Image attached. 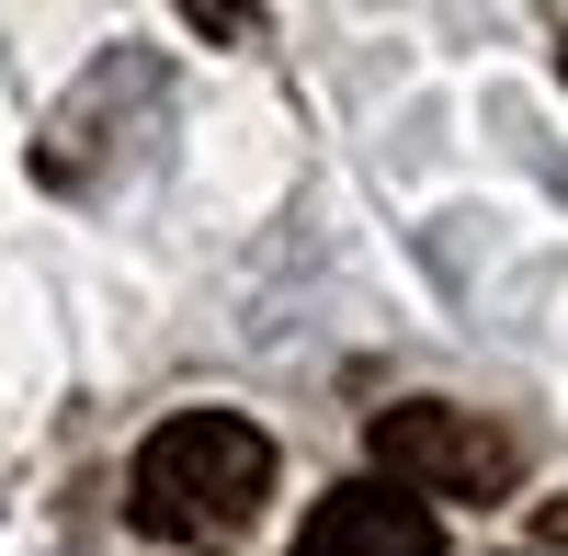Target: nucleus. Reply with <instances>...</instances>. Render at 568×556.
<instances>
[{
    "instance_id": "obj_1",
    "label": "nucleus",
    "mask_w": 568,
    "mask_h": 556,
    "mask_svg": "<svg viewBox=\"0 0 568 556\" xmlns=\"http://www.w3.org/2000/svg\"><path fill=\"white\" fill-rule=\"evenodd\" d=\"M262 500H273V443L240 421V409H182V421H160L136 443V477H125L136 534L194 545V556L240 545L262 523Z\"/></svg>"
},
{
    "instance_id": "obj_2",
    "label": "nucleus",
    "mask_w": 568,
    "mask_h": 556,
    "mask_svg": "<svg viewBox=\"0 0 568 556\" xmlns=\"http://www.w3.org/2000/svg\"><path fill=\"white\" fill-rule=\"evenodd\" d=\"M375 477L398 500H455V512H478V500H511L524 488V443H511L489 409H444V398H409V409H375Z\"/></svg>"
},
{
    "instance_id": "obj_3",
    "label": "nucleus",
    "mask_w": 568,
    "mask_h": 556,
    "mask_svg": "<svg viewBox=\"0 0 568 556\" xmlns=\"http://www.w3.org/2000/svg\"><path fill=\"white\" fill-rule=\"evenodd\" d=\"M296 556H444V523L420 512V500H398L387 477H353V488H329Z\"/></svg>"
}]
</instances>
